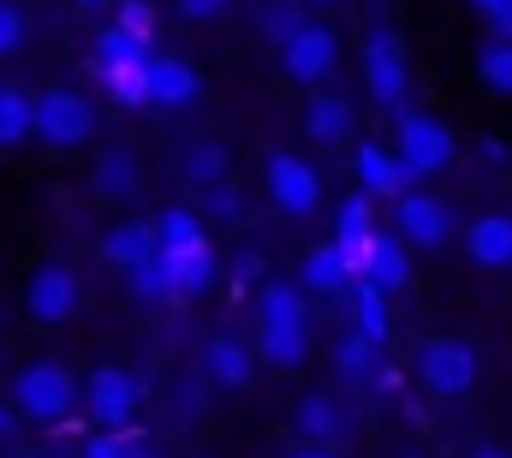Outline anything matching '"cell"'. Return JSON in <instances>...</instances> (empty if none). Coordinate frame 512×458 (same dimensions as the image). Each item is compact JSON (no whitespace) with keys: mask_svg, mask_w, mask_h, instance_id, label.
<instances>
[{"mask_svg":"<svg viewBox=\"0 0 512 458\" xmlns=\"http://www.w3.org/2000/svg\"><path fill=\"white\" fill-rule=\"evenodd\" d=\"M268 197H274L280 215L304 221V215L322 209V173H316L304 155H274V161H268Z\"/></svg>","mask_w":512,"mask_h":458,"instance_id":"cell-7","label":"cell"},{"mask_svg":"<svg viewBox=\"0 0 512 458\" xmlns=\"http://www.w3.org/2000/svg\"><path fill=\"white\" fill-rule=\"evenodd\" d=\"M465 250L477 268H512V215H483L465 232Z\"/></svg>","mask_w":512,"mask_h":458,"instance_id":"cell-15","label":"cell"},{"mask_svg":"<svg viewBox=\"0 0 512 458\" xmlns=\"http://www.w3.org/2000/svg\"><path fill=\"white\" fill-rule=\"evenodd\" d=\"M304 131H310L316 143H340V137H352V108H346L340 96H316V102L304 108Z\"/></svg>","mask_w":512,"mask_h":458,"instance_id":"cell-22","label":"cell"},{"mask_svg":"<svg viewBox=\"0 0 512 458\" xmlns=\"http://www.w3.org/2000/svg\"><path fill=\"white\" fill-rule=\"evenodd\" d=\"M215 215H239V197L233 191H215Z\"/></svg>","mask_w":512,"mask_h":458,"instance_id":"cell-40","label":"cell"},{"mask_svg":"<svg viewBox=\"0 0 512 458\" xmlns=\"http://www.w3.org/2000/svg\"><path fill=\"white\" fill-rule=\"evenodd\" d=\"M18 458H36V453H18Z\"/></svg>","mask_w":512,"mask_h":458,"instance_id":"cell-47","label":"cell"},{"mask_svg":"<svg viewBox=\"0 0 512 458\" xmlns=\"http://www.w3.org/2000/svg\"><path fill=\"white\" fill-rule=\"evenodd\" d=\"M6 429H12V411H0V435H6Z\"/></svg>","mask_w":512,"mask_h":458,"instance_id":"cell-44","label":"cell"},{"mask_svg":"<svg viewBox=\"0 0 512 458\" xmlns=\"http://www.w3.org/2000/svg\"><path fill=\"white\" fill-rule=\"evenodd\" d=\"M358 185H364V197H370V203H399V197H405V185H411V173H405V161H399L393 149L364 143V149H358Z\"/></svg>","mask_w":512,"mask_h":458,"instance_id":"cell-12","label":"cell"},{"mask_svg":"<svg viewBox=\"0 0 512 458\" xmlns=\"http://www.w3.org/2000/svg\"><path fill=\"white\" fill-rule=\"evenodd\" d=\"M203 363H209V381H215V387H245V381H251V345L233 340V334L209 340Z\"/></svg>","mask_w":512,"mask_h":458,"instance_id":"cell-19","label":"cell"},{"mask_svg":"<svg viewBox=\"0 0 512 458\" xmlns=\"http://www.w3.org/2000/svg\"><path fill=\"white\" fill-rule=\"evenodd\" d=\"M489 24H495V36H507V42H512V0H495Z\"/></svg>","mask_w":512,"mask_h":458,"instance_id":"cell-39","label":"cell"},{"mask_svg":"<svg viewBox=\"0 0 512 458\" xmlns=\"http://www.w3.org/2000/svg\"><path fill=\"white\" fill-rule=\"evenodd\" d=\"M370 209H376L370 197H352V203L334 215V244L352 256V268H358V274H364V244H370V232H376V215H370Z\"/></svg>","mask_w":512,"mask_h":458,"instance_id":"cell-17","label":"cell"},{"mask_svg":"<svg viewBox=\"0 0 512 458\" xmlns=\"http://www.w3.org/2000/svg\"><path fill=\"white\" fill-rule=\"evenodd\" d=\"M298 435H310V441L340 435V405H334L328 393H310V399L298 405Z\"/></svg>","mask_w":512,"mask_h":458,"instance_id":"cell-26","label":"cell"},{"mask_svg":"<svg viewBox=\"0 0 512 458\" xmlns=\"http://www.w3.org/2000/svg\"><path fill=\"white\" fill-rule=\"evenodd\" d=\"M90 131H96L90 96H78V90H48V96H36V137H42V143L78 149Z\"/></svg>","mask_w":512,"mask_h":458,"instance_id":"cell-5","label":"cell"},{"mask_svg":"<svg viewBox=\"0 0 512 458\" xmlns=\"http://www.w3.org/2000/svg\"><path fill=\"white\" fill-rule=\"evenodd\" d=\"M256 351L274 369H298L310 357V328H268V322H256Z\"/></svg>","mask_w":512,"mask_h":458,"instance_id":"cell-21","label":"cell"},{"mask_svg":"<svg viewBox=\"0 0 512 458\" xmlns=\"http://www.w3.org/2000/svg\"><path fill=\"white\" fill-rule=\"evenodd\" d=\"M477 72H483V84H489V90L512 96V42H507V36H495V42H483V48H477Z\"/></svg>","mask_w":512,"mask_h":458,"instance_id":"cell-27","label":"cell"},{"mask_svg":"<svg viewBox=\"0 0 512 458\" xmlns=\"http://www.w3.org/2000/svg\"><path fill=\"white\" fill-rule=\"evenodd\" d=\"M143 78H149V102L155 108H191L197 102V72L179 54H149Z\"/></svg>","mask_w":512,"mask_h":458,"instance_id":"cell-13","label":"cell"},{"mask_svg":"<svg viewBox=\"0 0 512 458\" xmlns=\"http://www.w3.org/2000/svg\"><path fill=\"white\" fill-rule=\"evenodd\" d=\"M358 268H352V256L340 250V244H316L310 256H304V292H322V298H334V292H346V280H352Z\"/></svg>","mask_w":512,"mask_h":458,"instance_id":"cell-16","label":"cell"},{"mask_svg":"<svg viewBox=\"0 0 512 458\" xmlns=\"http://www.w3.org/2000/svg\"><path fill=\"white\" fill-rule=\"evenodd\" d=\"M126 280H131V298H137V304H161V298H173V280H167V256H161V250L143 256V262H131Z\"/></svg>","mask_w":512,"mask_h":458,"instance_id":"cell-23","label":"cell"},{"mask_svg":"<svg viewBox=\"0 0 512 458\" xmlns=\"http://www.w3.org/2000/svg\"><path fill=\"white\" fill-rule=\"evenodd\" d=\"M364 84H370L376 108H387V114L405 108V96H411V72H405V48H399L393 30H376V36H370V48H364Z\"/></svg>","mask_w":512,"mask_h":458,"instance_id":"cell-6","label":"cell"},{"mask_svg":"<svg viewBox=\"0 0 512 458\" xmlns=\"http://www.w3.org/2000/svg\"><path fill=\"white\" fill-rule=\"evenodd\" d=\"M340 66V36L328 24H298L286 42H280V72L292 84H322L328 72Z\"/></svg>","mask_w":512,"mask_h":458,"instance_id":"cell-4","label":"cell"},{"mask_svg":"<svg viewBox=\"0 0 512 458\" xmlns=\"http://www.w3.org/2000/svg\"><path fill=\"white\" fill-rule=\"evenodd\" d=\"M358 334L376 340V345H387V292H376L370 280L358 286Z\"/></svg>","mask_w":512,"mask_h":458,"instance_id":"cell-30","label":"cell"},{"mask_svg":"<svg viewBox=\"0 0 512 458\" xmlns=\"http://www.w3.org/2000/svg\"><path fill=\"white\" fill-rule=\"evenodd\" d=\"M471 6H477V12H483V18H489V12H495V0H471Z\"/></svg>","mask_w":512,"mask_h":458,"instance_id":"cell-43","label":"cell"},{"mask_svg":"<svg viewBox=\"0 0 512 458\" xmlns=\"http://www.w3.org/2000/svg\"><path fill=\"white\" fill-rule=\"evenodd\" d=\"M227 6H233V0H179V12H185V18H197V24H209V18H221Z\"/></svg>","mask_w":512,"mask_h":458,"instance_id":"cell-38","label":"cell"},{"mask_svg":"<svg viewBox=\"0 0 512 458\" xmlns=\"http://www.w3.org/2000/svg\"><path fill=\"white\" fill-rule=\"evenodd\" d=\"M292 458H328V453H316V447H304V453H292Z\"/></svg>","mask_w":512,"mask_h":458,"instance_id":"cell-45","label":"cell"},{"mask_svg":"<svg viewBox=\"0 0 512 458\" xmlns=\"http://www.w3.org/2000/svg\"><path fill=\"white\" fill-rule=\"evenodd\" d=\"M471 458H512L507 447H471Z\"/></svg>","mask_w":512,"mask_h":458,"instance_id":"cell-41","label":"cell"},{"mask_svg":"<svg viewBox=\"0 0 512 458\" xmlns=\"http://www.w3.org/2000/svg\"><path fill=\"white\" fill-rule=\"evenodd\" d=\"M36 131V102L24 90H6L0 84V143H24Z\"/></svg>","mask_w":512,"mask_h":458,"instance_id":"cell-25","label":"cell"},{"mask_svg":"<svg viewBox=\"0 0 512 458\" xmlns=\"http://www.w3.org/2000/svg\"><path fill=\"white\" fill-rule=\"evenodd\" d=\"M137 381H131L126 369H96L90 381H84V405H90V423H102V429H126L131 411H137Z\"/></svg>","mask_w":512,"mask_h":458,"instance_id":"cell-8","label":"cell"},{"mask_svg":"<svg viewBox=\"0 0 512 458\" xmlns=\"http://www.w3.org/2000/svg\"><path fill=\"white\" fill-rule=\"evenodd\" d=\"M417 369H423V387H429L435 399H459V393H471V387H477L483 357H477V345H471V340H429Z\"/></svg>","mask_w":512,"mask_h":458,"instance_id":"cell-3","label":"cell"},{"mask_svg":"<svg viewBox=\"0 0 512 458\" xmlns=\"http://www.w3.org/2000/svg\"><path fill=\"white\" fill-rule=\"evenodd\" d=\"M358 280H370L376 292H399L405 280H411V244L399 238V232H370V244H364V274Z\"/></svg>","mask_w":512,"mask_h":458,"instance_id":"cell-11","label":"cell"},{"mask_svg":"<svg viewBox=\"0 0 512 458\" xmlns=\"http://www.w3.org/2000/svg\"><path fill=\"white\" fill-rule=\"evenodd\" d=\"M96 185H102V197H131V185H137V161H131L126 149L102 155V167H96Z\"/></svg>","mask_w":512,"mask_h":458,"instance_id":"cell-31","label":"cell"},{"mask_svg":"<svg viewBox=\"0 0 512 458\" xmlns=\"http://www.w3.org/2000/svg\"><path fill=\"white\" fill-rule=\"evenodd\" d=\"M131 60H149V42L131 36V30H120V24H108V30L96 36V72H108V66H131Z\"/></svg>","mask_w":512,"mask_h":458,"instance_id":"cell-24","label":"cell"},{"mask_svg":"<svg viewBox=\"0 0 512 458\" xmlns=\"http://www.w3.org/2000/svg\"><path fill=\"white\" fill-rule=\"evenodd\" d=\"M18 42H24V12L12 0H0V54H12Z\"/></svg>","mask_w":512,"mask_h":458,"instance_id":"cell-36","label":"cell"},{"mask_svg":"<svg viewBox=\"0 0 512 458\" xmlns=\"http://www.w3.org/2000/svg\"><path fill=\"white\" fill-rule=\"evenodd\" d=\"M155 238H161V250H185V244H203V221H197L191 209H167V215L155 221Z\"/></svg>","mask_w":512,"mask_h":458,"instance_id":"cell-29","label":"cell"},{"mask_svg":"<svg viewBox=\"0 0 512 458\" xmlns=\"http://www.w3.org/2000/svg\"><path fill=\"white\" fill-rule=\"evenodd\" d=\"M78 6H102V0H78Z\"/></svg>","mask_w":512,"mask_h":458,"instance_id":"cell-46","label":"cell"},{"mask_svg":"<svg viewBox=\"0 0 512 458\" xmlns=\"http://www.w3.org/2000/svg\"><path fill=\"white\" fill-rule=\"evenodd\" d=\"M453 155H459V143H453V131H447L441 119L435 114H405V108H399V161H405L411 179L447 173Z\"/></svg>","mask_w":512,"mask_h":458,"instance_id":"cell-2","label":"cell"},{"mask_svg":"<svg viewBox=\"0 0 512 458\" xmlns=\"http://www.w3.org/2000/svg\"><path fill=\"white\" fill-rule=\"evenodd\" d=\"M161 250V238L149 221H120V227L102 238V256L114 262V268H131V262H143V256H155Z\"/></svg>","mask_w":512,"mask_h":458,"instance_id":"cell-20","label":"cell"},{"mask_svg":"<svg viewBox=\"0 0 512 458\" xmlns=\"http://www.w3.org/2000/svg\"><path fill=\"white\" fill-rule=\"evenodd\" d=\"M376 351H382L376 340L346 334V340H340V351H334V363H340V375H370V369H376Z\"/></svg>","mask_w":512,"mask_h":458,"instance_id":"cell-32","label":"cell"},{"mask_svg":"<svg viewBox=\"0 0 512 458\" xmlns=\"http://www.w3.org/2000/svg\"><path fill=\"white\" fill-rule=\"evenodd\" d=\"M24 310H30V322L60 328V322L78 310V280H72V268H36V274H30V292H24Z\"/></svg>","mask_w":512,"mask_h":458,"instance_id":"cell-9","label":"cell"},{"mask_svg":"<svg viewBox=\"0 0 512 458\" xmlns=\"http://www.w3.org/2000/svg\"><path fill=\"white\" fill-rule=\"evenodd\" d=\"M393 232L405 244H423V250H441L453 238V215L441 197H399V215H393Z\"/></svg>","mask_w":512,"mask_h":458,"instance_id":"cell-10","label":"cell"},{"mask_svg":"<svg viewBox=\"0 0 512 458\" xmlns=\"http://www.w3.org/2000/svg\"><path fill=\"white\" fill-rule=\"evenodd\" d=\"M120 458H155V453H149V447H137V441H126V453H120Z\"/></svg>","mask_w":512,"mask_h":458,"instance_id":"cell-42","label":"cell"},{"mask_svg":"<svg viewBox=\"0 0 512 458\" xmlns=\"http://www.w3.org/2000/svg\"><path fill=\"white\" fill-rule=\"evenodd\" d=\"M72 399H78V381H72L66 363H30V369L18 375V387H12V405H18L30 423H60V417L72 411Z\"/></svg>","mask_w":512,"mask_h":458,"instance_id":"cell-1","label":"cell"},{"mask_svg":"<svg viewBox=\"0 0 512 458\" xmlns=\"http://www.w3.org/2000/svg\"><path fill=\"white\" fill-rule=\"evenodd\" d=\"M114 24H120V30H131V36H143V42H149V30H155V6H149V0H126Z\"/></svg>","mask_w":512,"mask_h":458,"instance_id":"cell-34","label":"cell"},{"mask_svg":"<svg viewBox=\"0 0 512 458\" xmlns=\"http://www.w3.org/2000/svg\"><path fill=\"white\" fill-rule=\"evenodd\" d=\"M143 66H149V60H131V66H108V72H102L108 90H114V102H126V108H143V102H149V78H143Z\"/></svg>","mask_w":512,"mask_h":458,"instance_id":"cell-28","label":"cell"},{"mask_svg":"<svg viewBox=\"0 0 512 458\" xmlns=\"http://www.w3.org/2000/svg\"><path fill=\"white\" fill-rule=\"evenodd\" d=\"M185 173H191V179H221V149H215V143H197V149L185 155Z\"/></svg>","mask_w":512,"mask_h":458,"instance_id":"cell-35","label":"cell"},{"mask_svg":"<svg viewBox=\"0 0 512 458\" xmlns=\"http://www.w3.org/2000/svg\"><path fill=\"white\" fill-rule=\"evenodd\" d=\"M126 441L131 435H90V441H84V458H120Z\"/></svg>","mask_w":512,"mask_h":458,"instance_id":"cell-37","label":"cell"},{"mask_svg":"<svg viewBox=\"0 0 512 458\" xmlns=\"http://www.w3.org/2000/svg\"><path fill=\"white\" fill-rule=\"evenodd\" d=\"M161 256H167L173 298H197V292H209V280H215V250H209V238H203V244H185V250H161Z\"/></svg>","mask_w":512,"mask_h":458,"instance_id":"cell-14","label":"cell"},{"mask_svg":"<svg viewBox=\"0 0 512 458\" xmlns=\"http://www.w3.org/2000/svg\"><path fill=\"white\" fill-rule=\"evenodd\" d=\"M298 24H304V18H298V6H292V0H268V6H262V30H268L274 42H286Z\"/></svg>","mask_w":512,"mask_h":458,"instance_id":"cell-33","label":"cell"},{"mask_svg":"<svg viewBox=\"0 0 512 458\" xmlns=\"http://www.w3.org/2000/svg\"><path fill=\"white\" fill-rule=\"evenodd\" d=\"M256 322H268V328H310V316H304V292L286 286V280H268L262 298H256Z\"/></svg>","mask_w":512,"mask_h":458,"instance_id":"cell-18","label":"cell"}]
</instances>
